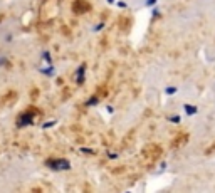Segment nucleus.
Returning <instances> with one entry per match:
<instances>
[{
  "label": "nucleus",
  "mask_w": 215,
  "mask_h": 193,
  "mask_svg": "<svg viewBox=\"0 0 215 193\" xmlns=\"http://www.w3.org/2000/svg\"><path fill=\"white\" fill-rule=\"evenodd\" d=\"M45 166H49L54 171H64V170H69L71 168V161L69 160H64V158H52L45 161Z\"/></svg>",
  "instance_id": "f257e3e1"
},
{
  "label": "nucleus",
  "mask_w": 215,
  "mask_h": 193,
  "mask_svg": "<svg viewBox=\"0 0 215 193\" xmlns=\"http://www.w3.org/2000/svg\"><path fill=\"white\" fill-rule=\"evenodd\" d=\"M34 116L35 113H22L19 116V119H17V126L19 128H25V126H32L34 124Z\"/></svg>",
  "instance_id": "f03ea898"
},
{
  "label": "nucleus",
  "mask_w": 215,
  "mask_h": 193,
  "mask_svg": "<svg viewBox=\"0 0 215 193\" xmlns=\"http://www.w3.org/2000/svg\"><path fill=\"white\" fill-rule=\"evenodd\" d=\"M84 72H86V66L82 64L79 69L76 71V83H77V86L84 84Z\"/></svg>",
  "instance_id": "7ed1b4c3"
},
{
  "label": "nucleus",
  "mask_w": 215,
  "mask_h": 193,
  "mask_svg": "<svg viewBox=\"0 0 215 193\" xmlns=\"http://www.w3.org/2000/svg\"><path fill=\"white\" fill-rule=\"evenodd\" d=\"M41 72L44 74V76L52 77V76H56V67H54L52 64H49V67H42V69H41Z\"/></svg>",
  "instance_id": "20e7f679"
},
{
  "label": "nucleus",
  "mask_w": 215,
  "mask_h": 193,
  "mask_svg": "<svg viewBox=\"0 0 215 193\" xmlns=\"http://www.w3.org/2000/svg\"><path fill=\"white\" fill-rule=\"evenodd\" d=\"M183 109H185V113H187L188 116H193V114H197V113H198L197 106H192V104H185V106H183Z\"/></svg>",
  "instance_id": "39448f33"
},
{
  "label": "nucleus",
  "mask_w": 215,
  "mask_h": 193,
  "mask_svg": "<svg viewBox=\"0 0 215 193\" xmlns=\"http://www.w3.org/2000/svg\"><path fill=\"white\" fill-rule=\"evenodd\" d=\"M42 57H44V60H45L47 64H52V57H51V52H49V51H44V52H42Z\"/></svg>",
  "instance_id": "423d86ee"
},
{
  "label": "nucleus",
  "mask_w": 215,
  "mask_h": 193,
  "mask_svg": "<svg viewBox=\"0 0 215 193\" xmlns=\"http://www.w3.org/2000/svg\"><path fill=\"white\" fill-rule=\"evenodd\" d=\"M98 102H99V99H98V98H89V101H86L84 104L89 108V106H96Z\"/></svg>",
  "instance_id": "0eeeda50"
},
{
  "label": "nucleus",
  "mask_w": 215,
  "mask_h": 193,
  "mask_svg": "<svg viewBox=\"0 0 215 193\" xmlns=\"http://www.w3.org/2000/svg\"><path fill=\"white\" fill-rule=\"evenodd\" d=\"M175 92H177V87H173V86H170V87H166V89H165V94H168V96L175 94Z\"/></svg>",
  "instance_id": "6e6552de"
},
{
  "label": "nucleus",
  "mask_w": 215,
  "mask_h": 193,
  "mask_svg": "<svg viewBox=\"0 0 215 193\" xmlns=\"http://www.w3.org/2000/svg\"><path fill=\"white\" fill-rule=\"evenodd\" d=\"M104 25H106L104 22H99L96 27H92V32H99V30H103V29H104Z\"/></svg>",
  "instance_id": "1a4fd4ad"
},
{
  "label": "nucleus",
  "mask_w": 215,
  "mask_h": 193,
  "mask_svg": "<svg viewBox=\"0 0 215 193\" xmlns=\"http://www.w3.org/2000/svg\"><path fill=\"white\" fill-rule=\"evenodd\" d=\"M156 3H158V0H146L145 5H146V7H155Z\"/></svg>",
  "instance_id": "9d476101"
},
{
  "label": "nucleus",
  "mask_w": 215,
  "mask_h": 193,
  "mask_svg": "<svg viewBox=\"0 0 215 193\" xmlns=\"http://www.w3.org/2000/svg\"><path fill=\"white\" fill-rule=\"evenodd\" d=\"M79 151L81 153H86V155H92V153H94L91 148H79Z\"/></svg>",
  "instance_id": "9b49d317"
},
{
  "label": "nucleus",
  "mask_w": 215,
  "mask_h": 193,
  "mask_svg": "<svg viewBox=\"0 0 215 193\" xmlns=\"http://www.w3.org/2000/svg\"><path fill=\"white\" fill-rule=\"evenodd\" d=\"M168 119H170L171 123H175V124H178V123H180V116H170Z\"/></svg>",
  "instance_id": "f8f14e48"
},
{
  "label": "nucleus",
  "mask_w": 215,
  "mask_h": 193,
  "mask_svg": "<svg viewBox=\"0 0 215 193\" xmlns=\"http://www.w3.org/2000/svg\"><path fill=\"white\" fill-rule=\"evenodd\" d=\"M54 124H56V121H49V123H45V124H44V126H42V128H44V129H47V128H52Z\"/></svg>",
  "instance_id": "ddd939ff"
},
{
  "label": "nucleus",
  "mask_w": 215,
  "mask_h": 193,
  "mask_svg": "<svg viewBox=\"0 0 215 193\" xmlns=\"http://www.w3.org/2000/svg\"><path fill=\"white\" fill-rule=\"evenodd\" d=\"M108 158H111V160H116V158H118V155H116V153H108Z\"/></svg>",
  "instance_id": "4468645a"
},
{
  "label": "nucleus",
  "mask_w": 215,
  "mask_h": 193,
  "mask_svg": "<svg viewBox=\"0 0 215 193\" xmlns=\"http://www.w3.org/2000/svg\"><path fill=\"white\" fill-rule=\"evenodd\" d=\"M153 17H160V10H158V9L153 10Z\"/></svg>",
  "instance_id": "2eb2a0df"
},
{
  "label": "nucleus",
  "mask_w": 215,
  "mask_h": 193,
  "mask_svg": "<svg viewBox=\"0 0 215 193\" xmlns=\"http://www.w3.org/2000/svg\"><path fill=\"white\" fill-rule=\"evenodd\" d=\"M7 64V60H5V57H2V59H0V66H5Z\"/></svg>",
  "instance_id": "dca6fc26"
},
{
  "label": "nucleus",
  "mask_w": 215,
  "mask_h": 193,
  "mask_svg": "<svg viewBox=\"0 0 215 193\" xmlns=\"http://www.w3.org/2000/svg\"><path fill=\"white\" fill-rule=\"evenodd\" d=\"M118 7H121V9H124V7H126V3H124V2H118Z\"/></svg>",
  "instance_id": "f3484780"
},
{
  "label": "nucleus",
  "mask_w": 215,
  "mask_h": 193,
  "mask_svg": "<svg viewBox=\"0 0 215 193\" xmlns=\"http://www.w3.org/2000/svg\"><path fill=\"white\" fill-rule=\"evenodd\" d=\"M106 2H108V3H113V2H114V0H106Z\"/></svg>",
  "instance_id": "a211bd4d"
}]
</instances>
